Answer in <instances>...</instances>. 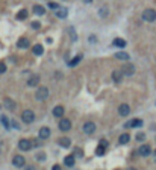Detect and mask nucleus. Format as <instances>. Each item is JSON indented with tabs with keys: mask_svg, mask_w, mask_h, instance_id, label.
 <instances>
[{
	"mask_svg": "<svg viewBox=\"0 0 156 170\" xmlns=\"http://www.w3.org/2000/svg\"><path fill=\"white\" fill-rule=\"evenodd\" d=\"M142 20H144V22H148V23L155 22L156 20V11L152 9V8L144 9V12H142Z\"/></svg>",
	"mask_w": 156,
	"mask_h": 170,
	"instance_id": "nucleus-1",
	"label": "nucleus"
},
{
	"mask_svg": "<svg viewBox=\"0 0 156 170\" xmlns=\"http://www.w3.org/2000/svg\"><path fill=\"white\" fill-rule=\"evenodd\" d=\"M135 70H137L135 69V65L130 64V62H126V64H123V67H121V71H123L124 76H133Z\"/></svg>",
	"mask_w": 156,
	"mask_h": 170,
	"instance_id": "nucleus-2",
	"label": "nucleus"
},
{
	"mask_svg": "<svg viewBox=\"0 0 156 170\" xmlns=\"http://www.w3.org/2000/svg\"><path fill=\"white\" fill-rule=\"evenodd\" d=\"M35 97L38 100H46L47 97H49V88L47 87H39L37 93H35Z\"/></svg>",
	"mask_w": 156,
	"mask_h": 170,
	"instance_id": "nucleus-3",
	"label": "nucleus"
},
{
	"mask_svg": "<svg viewBox=\"0 0 156 170\" xmlns=\"http://www.w3.org/2000/svg\"><path fill=\"white\" fill-rule=\"evenodd\" d=\"M33 146H32V141L30 140H26V138H21L18 141V149L20 151H23V152H28V151H30Z\"/></svg>",
	"mask_w": 156,
	"mask_h": 170,
	"instance_id": "nucleus-4",
	"label": "nucleus"
},
{
	"mask_svg": "<svg viewBox=\"0 0 156 170\" xmlns=\"http://www.w3.org/2000/svg\"><path fill=\"white\" fill-rule=\"evenodd\" d=\"M21 119H23V121L24 123H32L33 120H35V112L33 111H30V110H26V111H23V114H21Z\"/></svg>",
	"mask_w": 156,
	"mask_h": 170,
	"instance_id": "nucleus-5",
	"label": "nucleus"
},
{
	"mask_svg": "<svg viewBox=\"0 0 156 170\" xmlns=\"http://www.w3.org/2000/svg\"><path fill=\"white\" fill-rule=\"evenodd\" d=\"M59 129L62 132H67V131H70L71 129V121L68 120V119H62L59 121Z\"/></svg>",
	"mask_w": 156,
	"mask_h": 170,
	"instance_id": "nucleus-6",
	"label": "nucleus"
},
{
	"mask_svg": "<svg viewBox=\"0 0 156 170\" xmlns=\"http://www.w3.org/2000/svg\"><path fill=\"white\" fill-rule=\"evenodd\" d=\"M84 132L88 134V135H91L96 132V123H92V121H86V123L84 125Z\"/></svg>",
	"mask_w": 156,
	"mask_h": 170,
	"instance_id": "nucleus-7",
	"label": "nucleus"
},
{
	"mask_svg": "<svg viewBox=\"0 0 156 170\" xmlns=\"http://www.w3.org/2000/svg\"><path fill=\"white\" fill-rule=\"evenodd\" d=\"M12 164H14L15 167H24V164H26L24 156L23 155H15L14 160H12Z\"/></svg>",
	"mask_w": 156,
	"mask_h": 170,
	"instance_id": "nucleus-8",
	"label": "nucleus"
},
{
	"mask_svg": "<svg viewBox=\"0 0 156 170\" xmlns=\"http://www.w3.org/2000/svg\"><path fill=\"white\" fill-rule=\"evenodd\" d=\"M152 153V147L148 146V144H142L141 147H138V155L141 156H148Z\"/></svg>",
	"mask_w": 156,
	"mask_h": 170,
	"instance_id": "nucleus-9",
	"label": "nucleus"
},
{
	"mask_svg": "<svg viewBox=\"0 0 156 170\" xmlns=\"http://www.w3.org/2000/svg\"><path fill=\"white\" fill-rule=\"evenodd\" d=\"M38 137H39V138H43V140H47V138L50 137V129L47 128V126H43V128H39Z\"/></svg>",
	"mask_w": 156,
	"mask_h": 170,
	"instance_id": "nucleus-10",
	"label": "nucleus"
},
{
	"mask_svg": "<svg viewBox=\"0 0 156 170\" xmlns=\"http://www.w3.org/2000/svg\"><path fill=\"white\" fill-rule=\"evenodd\" d=\"M118 114L123 115V117H124V115H129V114H130V106H129L127 103H121L118 106Z\"/></svg>",
	"mask_w": 156,
	"mask_h": 170,
	"instance_id": "nucleus-11",
	"label": "nucleus"
},
{
	"mask_svg": "<svg viewBox=\"0 0 156 170\" xmlns=\"http://www.w3.org/2000/svg\"><path fill=\"white\" fill-rule=\"evenodd\" d=\"M142 126V120L141 119H132L126 123V128H139Z\"/></svg>",
	"mask_w": 156,
	"mask_h": 170,
	"instance_id": "nucleus-12",
	"label": "nucleus"
},
{
	"mask_svg": "<svg viewBox=\"0 0 156 170\" xmlns=\"http://www.w3.org/2000/svg\"><path fill=\"white\" fill-rule=\"evenodd\" d=\"M124 74H123V71L121 70H114L112 71V80L115 84H118V82H121V78H123Z\"/></svg>",
	"mask_w": 156,
	"mask_h": 170,
	"instance_id": "nucleus-13",
	"label": "nucleus"
},
{
	"mask_svg": "<svg viewBox=\"0 0 156 170\" xmlns=\"http://www.w3.org/2000/svg\"><path fill=\"white\" fill-rule=\"evenodd\" d=\"M52 112H53V115H55V117H58V119L64 117V106H62V105H58V106L53 108Z\"/></svg>",
	"mask_w": 156,
	"mask_h": 170,
	"instance_id": "nucleus-14",
	"label": "nucleus"
},
{
	"mask_svg": "<svg viewBox=\"0 0 156 170\" xmlns=\"http://www.w3.org/2000/svg\"><path fill=\"white\" fill-rule=\"evenodd\" d=\"M3 106L6 108V110H9V111H14L15 110V102L12 99H5L3 100Z\"/></svg>",
	"mask_w": 156,
	"mask_h": 170,
	"instance_id": "nucleus-15",
	"label": "nucleus"
},
{
	"mask_svg": "<svg viewBox=\"0 0 156 170\" xmlns=\"http://www.w3.org/2000/svg\"><path fill=\"white\" fill-rule=\"evenodd\" d=\"M38 85H39V76H37V74H33L28 79V87H38Z\"/></svg>",
	"mask_w": 156,
	"mask_h": 170,
	"instance_id": "nucleus-16",
	"label": "nucleus"
},
{
	"mask_svg": "<svg viewBox=\"0 0 156 170\" xmlns=\"http://www.w3.org/2000/svg\"><path fill=\"white\" fill-rule=\"evenodd\" d=\"M74 161H76V156H74V155H67L65 158H64V164L67 167H73L74 166Z\"/></svg>",
	"mask_w": 156,
	"mask_h": 170,
	"instance_id": "nucleus-17",
	"label": "nucleus"
},
{
	"mask_svg": "<svg viewBox=\"0 0 156 170\" xmlns=\"http://www.w3.org/2000/svg\"><path fill=\"white\" fill-rule=\"evenodd\" d=\"M112 46L120 47V49H124V47H126V41H124L123 38H115L114 41H112Z\"/></svg>",
	"mask_w": 156,
	"mask_h": 170,
	"instance_id": "nucleus-18",
	"label": "nucleus"
},
{
	"mask_svg": "<svg viewBox=\"0 0 156 170\" xmlns=\"http://www.w3.org/2000/svg\"><path fill=\"white\" fill-rule=\"evenodd\" d=\"M32 52H33V55L39 56V55H43V52H44V47H43L41 44H35V46L32 47Z\"/></svg>",
	"mask_w": 156,
	"mask_h": 170,
	"instance_id": "nucleus-19",
	"label": "nucleus"
},
{
	"mask_svg": "<svg viewBox=\"0 0 156 170\" xmlns=\"http://www.w3.org/2000/svg\"><path fill=\"white\" fill-rule=\"evenodd\" d=\"M29 40L28 38H20L18 40V43H17V46L20 47V49H28V47H29Z\"/></svg>",
	"mask_w": 156,
	"mask_h": 170,
	"instance_id": "nucleus-20",
	"label": "nucleus"
},
{
	"mask_svg": "<svg viewBox=\"0 0 156 170\" xmlns=\"http://www.w3.org/2000/svg\"><path fill=\"white\" fill-rule=\"evenodd\" d=\"M33 12H35L37 15H44L46 14V8L41 6V5H35L33 6Z\"/></svg>",
	"mask_w": 156,
	"mask_h": 170,
	"instance_id": "nucleus-21",
	"label": "nucleus"
},
{
	"mask_svg": "<svg viewBox=\"0 0 156 170\" xmlns=\"http://www.w3.org/2000/svg\"><path fill=\"white\" fill-rule=\"evenodd\" d=\"M115 58H117V59H123V61H129V53H126V52H117V53H115Z\"/></svg>",
	"mask_w": 156,
	"mask_h": 170,
	"instance_id": "nucleus-22",
	"label": "nucleus"
},
{
	"mask_svg": "<svg viewBox=\"0 0 156 170\" xmlns=\"http://www.w3.org/2000/svg\"><path fill=\"white\" fill-rule=\"evenodd\" d=\"M59 144L62 146V147H70L71 140H70L68 137H64V138H61V140H59Z\"/></svg>",
	"mask_w": 156,
	"mask_h": 170,
	"instance_id": "nucleus-23",
	"label": "nucleus"
},
{
	"mask_svg": "<svg viewBox=\"0 0 156 170\" xmlns=\"http://www.w3.org/2000/svg\"><path fill=\"white\" fill-rule=\"evenodd\" d=\"M67 15H68V11H67L65 8L58 9V11H56V17H58V18H65Z\"/></svg>",
	"mask_w": 156,
	"mask_h": 170,
	"instance_id": "nucleus-24",
	"label": "nucleus"
},
{
	"mask_svg": "<svg viewBox=\"0 0 156 170\" xmlns=\"http://www.w3.org/2000/svg\"><path fill=\"white\" fill-rule=\"evenodd\" d=\"M129 140H130V135L129 134H123V135H120V144H127Z\"/></svg>",
	"mask_w": 156,
	"mask_h": 170,
	"instance_id": "nucleus-25",
	"label": "nucleus"
},
{
	"mask_svg": "<svg viewBox=\"0 0 156 170\" xmlns=\"http://www.w3.org/2000/svg\"><path fill=\"white\" fill-rule=\"evenodd\" d=\"M80 59H82V55H77L76 58H73V59L70 61V62H68V65H70V67H76V65L80 62Z\"/></svg>",
	"mask_w": 156,
	"mask_h": 170,
	"instance_id": "nucleus-26",
	"label": "nucleus"
},
{
	"mask_svg": "<svg viewBox=\"0 0 156 170\" xmlns=\"http://www.w3.org/2000/svg\"><path fill=\"white\" fill-rule=\"evenodd\" d=\"M17 18H18V20H24V18H28V9H21V11H18Z\"/></svg>",
	"mask_w": 156,
	"mask_h": 170,
	"instance_id": "nucleus-27",
	"label": "nucleus"
},
{
	"mask_svg": "<svg viewBox=\"0 0 156 170\" xmlns=\"http://www.w3.org/2000/svg\"><path fill=\"white\" fill-rule=\"evenodd\" d=\"M105 152H106V147H105V146H101V144H99V146H97V151H96V155L103 156V155H105Z\"/></svg>",
	"mask_w": 156,
	"mask_h": 170,
	"instance_id": "nucleus-28",
	"label": "nucleus"
},
{
	"mask_svg": "<svg viewBox=\"0 0 156 170\" xmlns=\"http://www.w3.org/2000/svg\"><path fill=\"white\" fill-rule=\"evenodd\" d=\"M0 121H2V125H3L6 129L11 128V126H9V120H8V117H6V115H2V117H0Z\"/></svg>",
	"mask_w": 156,
	"mask_h": 170,
	"instance_id": "nucleus-29",
	"label": "nucleus"
},
{
	"mask_svg": "<svg viewBox=\"0 0 156 170\" xmlns=\"http://www.w3.org/2000/svg\"><path fill=\"white\" fill-rule=\"evenodd\" d=\"M73 155L76 156V158H82V156H84V151L80 147H76V149H74V152H73Z\"/></svg>",
	"mask_w": 156,
	"mask_h": 170,
	"instance_id": "nucleus-30",
	"label": "nucleus"
},
{
	"mask_svg": "<svg viewBox=\"0 0 156 170\" xmlns=\"http://www.w3.org/2000/svg\"><path fill=\"white\" fill-rule=\"evenodd\" d=\"M68 33L71 35V41H76V40H77V33L74 32V29H73V28H70V29H68Z\"/></svg>",
	"mask_w": 156,
	"mask_h": 170,
	"instance_id": "nucleus-31",
	"label": "nucleus"
},
{
	"mask_svg": "<svg viewBox=\"0 0 156 170\" xmlns=\"http://www.w3.org/2000/svg\"><path fill=\"white\" fill-rule=\"evenodd\" d=\"M99 15L100 17H106L108 15V8H106V6H103V8L99 9Z\"/></svg>",
	"mask_w": 156,
	"mask_h": 170,
	"instance_id": "nucleus-32",
	"label": "nucleus"
},
{
	"mask_svg": "<svg viewBox=\"0 0 156 170\" xmlns=\"http://www.w3.org/2000/svg\"><path fill=\"white\" fill-rule=\"evenodd\" d=\"M47 6H49L50 9H55V11H58V9H59V5H58V3H55V2H50Z\"/></svg>",
	"mask_w": 156,
	"mask_h": 170,
	"instance_id": "nucleus-33",
	"label": "nucleus"
},
{
	"mask_svg": "<svg viewBox=\"0 0 156 170\" xmlns=\"http://www.w3.org/2000/svg\"><path fill=\"white\" fill-rule=\"evenodd\" d=\"M37 160H38V161H41V162H43V161H46V153H44V152H39V153L37 155Z\"/></svg>",
	"mask_w": 156,
	"mask_h": 170,
	"instance_id": "nucleus-34",
	"label": "nucleus"
},
{
	"mask_svg": "<svg viewBox=\"0 0 156 170\" xmlns=\"http://www.w3.org/2000/svg\"><path fill=\"white\" fill-rule=\"evenodd\" d=\"M144 138H146V135H144V134H142V132L137 134V140H138V141H144Z\"/></svg>",
	"mask_w": 156,
	"mask_h": 170,
	"instance_id": "nucleus-35",
	"label": "nucleus"
},
{
	"mask_svg": "<svg viewBox=\"0 0 156 170\" xmlns=\"http://www.w3.org/2000/svg\"><path fill=\"white\" fill-rule=\"evenodd\" d=\"M30 26H32L33 29H39V28H41V24H39V22H32V24H30Z\"/></svg>",
	"mask_w": 156,
	"mask_h": 170,
	"instance_id": "nucleus-36",
	"label": "nucleus"
},
{
	"mask_svg": "<svg viewBox=\"0 0 156 170\" xmlns=\"http://www.w3.org/2000/svg\"><path fill=\"white\" fill-rule=\"evenodd\" d=\"M5 71H6V64L0 62V73H5Z\"/></svg>",
	"mask_w": 156,
	"mask_h": 170,
	"instance_id": "nucleus-37",
	"label": "nucleus"
},
{
	"mask_svg": "<svg viewBox=\"0 0 156 170\" xmlns=\"http://www.w3.org/2000/svg\"><path fill=\"white\" fill-rule=\"evenodd\" d=\"M38 144H39L38 140H33V141H32V146H33V147H38Z\"/></svg>",
	"mask_w": 156,
	"mask_h": 170,
	"instance_id": "nucleus-38",
	"label": "nucleus"
},
{
	"mask_svg": "<svg viewBox=\"0 0 156 170\" xmlns=\"http://www.w3.org/2000/svg\"><path fill=\"white\" fill-rule=\"evenodd\" d=\"M100 144H101V146H105V147H108V141H106V140H101V141H100Z\"/></svg>",
	"mask_w": 156,
	"mask_h": 170,
	"instance_id": "nucleus-39",
	"label": "nucleus"
},
{
	"mask_svg": "<svg viewBox=\"0 0 156 170\" xmlns=\"http://www.w3.org/2000/svg\"><path fill=\"white\" fill-rule=\"evenodd\" d=\"M52 170H62V169H61V166L55 164V166H53V167H52Z\"/></svg>",
	"mask_w": 156,
	"mask_h": 170,
	"instance_id": "nucleus-40",
	"label": "nucleus"
},
{
	"mask_svg": "<svg viewBox=\"0 0 156 170\" xmlns=\"http://www.w3.org/2000/svg\"><path fill=\"white\" fill-rule=\"evenodd\" d=\"M24 170H35V167H33V166H28Z\"/></svg>",
	"mask_w": 156,
	"mask_h": 170,
	"instance_id": "nucleus-41",
	"label": "nucleus"
},
{
	"mask_svg": "<svg viewBox=\"0 0 156 170\" xmlns=\"http://www.w3.org/2000/svg\"><path fill=\"white\" fill-rule=\"evenodd\" d=\"M2 147H3V143L0 141V152H2Z\"/></svg>",
	"mask_w": 156,
	"mask_h": 170,
	"instance_id": "nucleus-42",
	"label": "nucleus"
},
{
	"mask_svg": "<svg viewBox=\"0 0 156 170\" xmlns=\"http://www.w3.org/2000/svg\"><path fill=\"white\" fill-rule=\"evenodd\" d=\"M84 2H85V3H91V2H92V0H84Z\"/></svg>",
	"mask_w": 156,
	"mask_h": 170,
	"instance_id": "nucleus-43",
	"label": "nucleus"
},
{
	"mask_svg": "<svg viewBox=\"0 0 156 170\" xmlns=\"http://www.w3.org/2000/svg\"><path fill=\"white\" fill-rule=\"evenodd\" d=\"M129 170H137V169H133V167H130V169H129Z\"/></svg>",
	"mask_w": 156,
	"mask_h": 170,
	"instance_id": "nucleus-44",
	"label": "nucleus"
},
{
	"mask_svg": "<svg viewBox=\"0 0 156 170\" xmlns=\"http://www.w3.org/2000/svg\"><path fill=\"white\" fill-rule=\"evenodd\" d=\"M155 161H156V151H155Z\"/></svg>",
	"mask_w": 156,
	"mask_h": 170,
	"instance_id": "nucleus-45",
	"label": "nucleus"
}]
</instances>
